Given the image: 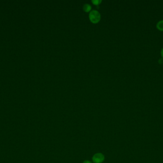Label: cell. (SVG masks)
Returning <instances> with one entry per match:
<instances>
[{"instance_id":"1","label":"cell","mask_w":163,"mask_h":163,"mask_svg":"<svg viewBox=\"0 0 163 163\" xmlns=\"http://www.w3.org/2000/svg\"><path fill=\"white\" fill-rule=\"evenodd\" d=\"M89 18L92 22L94 23H97L100 21L101 15L97 11L93 10L90 13Z\"/></svg>"},{"instance_id":"3","label":"cell","mask_w":163,"mask_h":163,"mask_svg":"<svg viewBox=\"0 0 163 163\" xmlns=\"http://www.w3.org/2000/svg\"><path fill=\"white\" fill-rule=\"evenodd\" d=\"M157 28L159 30L161 31H163V20H161L157 23Z\"/></svg>"},{"instance_id":"2","label":"cell","mask_w":163,"mask_h":163,"mask_svg":"<svg viewBox=\"0 0 163 163\" xmlns=\"http://www.w3.org/2000/svg\"><path fill=\"white\" fill-rule=\"evenodd\" d=\"M104 157L103 155L101 153H97L93 157V161L95 163H101L103 161Z\"/></svg>"},{"instance_id":"5","label":"cell","mask_w":163,"mask_h":163,"mask_svg":"<svg viewBox=\"0 0 163 163\" xmlns=\"http://www.w3.org/2000/svg\"><path fill=\"white\" fill-rule=\"evenodd\" d=\"M92 2L95 4L97 5V4H99L101 2V0H92Z\"/></svg>"},{"instance_id":"4","label":"cell","mask_w":163,"mask_h":163,"mask_svg":"<svg viewBox=\"0 0 163 163\" xmlns=\"http://www.w3.org/2000/svg\"><path fill=\"white\" fill-rule=\"evenodd\" d=\"M91 9V6L89 4H85L84 6V9L85 12H89Z\"/></svg>"},{"instance_id":"7","label":"cell","mask_w":163,"mask_h":163,"mask_svg":"<svg viewBox=\"0 0 163 163\" xmlns=\"http://www.w3.org/2000/svg\"><path fill=\"white\" fill-rule=\"evenodd\" d=\"M161 57H162V59H163V48L161 51Z\"/></svg>"},{"instance_id":"8","label":"cell","mask_w":163,"mask_h":163,"mask_svg":"<svg viewBox=\"0 0 163 163\" xmlns=\"http://www.w3.org/2000/svg\"><path fill=\"white\" fill-rule=\"evenodd\" d=\"M83 163H91L90 161H88V160H86V161H85Z\"/></svg>"},{"instance_id":"6","label":"cell","mask_w":163,"mask_h":163,"mask_svg":"<svg viewBox=\"0 0 163 163\" xmlns=\"http://www.w3.org/2000/svg\"><path fill=\"white\" fill-rule=\"evenodd\" d=\"M158 62L160 64H163V59H162V58L160 59H159V60H158Z\"/></svg>"}]
</instances>
